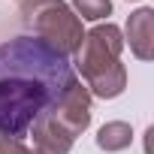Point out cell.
Wrapping results in <instances>:
<instances>
[{
    "instance_id": "5",
    "label": "cell",
    "mask_w": 154,
    "mask_h": 154,
    "mask_svg": "<svg viewBox=\"0 0 154 154\" xmlns=\"http://www.w3.org/2000/svg\"><path fill=\"white\" fill-rule=\"evenodd\" d=\"M127 42H130V51L139 60L154 57V12L148 6L136 9L127 18Z\"/></svg>"
},
{
    "instance_id": "2",
    "label": "cell",
    "mask_w": 154,
    "mask_h": 154,
    "mask_svg": "<svg viewBox=\"0 0 154 154\" xmlns=\"http://www.w3.org/2000/svg\"><path fill=\"white\" fill-rule=\"evenodd\" d=\"M121 30L115 24H97L94 30L85 33L82 45H79V69H82V79L88 82V94H97L103 100L118 97L127 88V69L121 63Z\"/></svg>"
},
{
    "instance_id": "4",
    "label": "cell",
    "mask_w": 154,
    "mask_h": 154,
    "mask_svg": "<svg viewBox=\"0 0 154 154\" xmlns=\"http://www.w3.org/2000/svg\"><path fill=\"white\" fill-rule=\"evenodd\" d=\"M42 118H48L54 127H60L66 136H79V133H85L88 130V124H91V94H88V88H82L79 82H75L57 103H54V109L51 112H45Z\"/></svg>"
},
{
    "instance_id": "9",
    "label": "cell",
    "mask_w": 154,
    "mask_h": 154,
    "mask_svg": "<svg viewBox=\"0 0 154 154\" xmlns=\"http://www.w3.org/2000/svg\"><path fill=\"white\" fill-rule=\"evenodd\" d=\"M30 154H42V151H39V148H33V151H30Z\"/></svg>"
},
{
    "instance_id": "8",
    "label": "cell",
    "mask_w": 154,
    "mask_h": 154,
    "mask_svg": "<svg viewBox=\"0 0 154 154\" xmlns=\"http://www.w3.org/2000/svg\"><path fill=\"white\" fill-rule=\"evenodd\" d=\"M0 154H30V148H27L21 139H12V136H0Z\"/></svg>"
},
{
    "instance_id": "6",
    "label": "cell",
    "mask_w": 154,
    "mask_h": 154,
    "mask_svg": "<svg viewBox=\"0 0 154 154\" xmlns=\"http://www.w3.org/2000/svg\"><path fill=\"white\" fill-rule=\"evenodd\" d=\"M130 142H133V130H130V124H124V121H109V124H103L100 133H97V145H100L103 151H124Z\"/></svg>"
},
{
    "instance_id": "1",
    "label": "cell",
    "mask_w": 154,
    "mask_h": 154,
    "mask_svg": "<svg viewBox=\"0 0 154 154\" xmlns=\"http://www.w3.org/2000/svg\"><path fill=\"white\" fill-rule=\"evenodd\" d=\"M79 82L66 54L36 36L0 45V136L24 139L30 127Z\"/></svg>"
},
{
    "instance_id": "3",
    "label": "cell",
    "mask_w": 154,
    "mask_h": 154,
    "mask_svg": "<svg viewBox=\"0 0 154 154\" xmlns=\"http://www.w3.org/2000/svg\"><path fill=\"white\" fill-rule=\"evenodd\" d=\"M21 24L30 30L27 36H36L57 48L60 54H75L85 39L82 33V18L72 15V9L63 0H21L18 6Z\"/></svg>"
},
{
    "instance_id": "7",
    "label": "cell",
    "mask_w": 154,
    "mask_h": 154,
    "mask_svg": "<svg viewBox=\"0 0 154 154\" xmlns=\"http://www.w3.org/2000/svg\"><path fill=\"white\" fill-rule=\"evenodd\" d=\"M72 6L85 21H100L112 12V0H72Z\"/></svg>"
}]
</instances>
